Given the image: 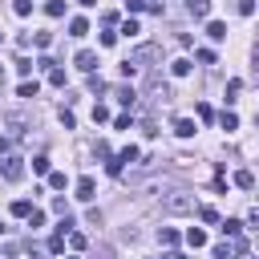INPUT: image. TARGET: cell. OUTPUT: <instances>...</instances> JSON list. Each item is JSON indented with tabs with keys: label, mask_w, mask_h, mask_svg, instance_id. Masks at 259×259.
Segmentation results:
<instances>
[{
	"label": "cell",
	"mask_w": 259,
	"mask_h": 259,
	"mask_svg": "<svg viewBox=\"0 0 259 259\" xmlns=\"http://www.w3.org/2000/svg\"><path fill=\"white\" fill-rule=\"evenodd\" d=\"M0 178H8V182H20V178H24V162H20L16 154H8V158L0 162Z\"/></svg>",
	"instance_id": "obj_2"
},
{
	"label": "cell",
	"mask_w": 259,
	"mask_h": 259,
	"mask_svg": "<svg viewBox=\"0 0 259 259\" xmlns=\"http://www.w3.org/2000/svg\"><path fill=\"white\" fill-rule=\"evenodd\" d=\"M150 101H170V85L166 81H158V77H150V93H146Z\"/></svg>",
	"instance_id": "obj_4"
},
{
	"label": "cell",
	"mask_w": 259,
	"mask_h": 259,
	"mask_svg": "<svg viewBox=\"0 0 259 259\" xmlns=\"http://www.w3.org/2000/svg\"><path fill=\"white\" fill-rule=\"evenodd\" d=\"M32 170H36V174H49V158H45V154H40V158H32Z\"/></svg>",
	"instance_id": "obj_29"
},
{
	"label": "cell",
	"mask_w": 259,
	"mask_h": 259,
	"mask_svg": "<svg viewBox=\"0 0 259 259\" xmlns=\"http://www.w3.org/2000/svg\"><path fill=\"white\" fill-rule=\"evenodd\" d=\"M4 125H8L12 134H20V130H24V117H20V113H8V117H4Z\"/></svg>",
	"instance_id": "obj_15"
},
{
	"label": "cell",
	"mask_w": 259,
	"mask_h": 259,
	"mask_svg": "<svg viewBox=\"0 0 259 259\" xmlns=\"http://www.w3.org/2000/svg\"><path fill=\"white\" fill-rule=\"evenodd\" d=\"M49 186L53 190H65V174H49Z\"/></svg>",
	"instance_id": "obj_32"
},
{
	"label": "cell",
	"mask_w": 259,
	"mask_h": 259,
	"mask_svg": "<svg viewBox=\"0 0 259 259\" xmlns=\"http://www.w3.org/2000/svg\"><path fill=\"white\" fill-rule=\"evenodd\" d=\"M113 97H117L121 105H134V101H138V93H134L130 85H117V89H113Z\"/></svg>",
	"instance_id": "obj_8"
},
{
	"label": "cell",
	"mask_w": 259,
	"mask_h": 259,
	"mask_svg": "<svg viewBox=\"0 0 259 259\" xmlns=\"http://www.w3.org/2000/svg\"><path fill=\"white\" fill-rule=\"evenodd\" d=\"M206 36H210V40H223V36H227V24H223V20H210V24H206Z\"/></svg>",
	"instance_id": "obj_11"
},
{
	"label": "cell",
	"mask_w": 259,
	"mask_h": 259,
	"mask_svg": "<svg viewBox=\"0 0 259 259\" xmlns=\"http://www.w3.org/2000/svg\"><path fill=\"white\" fill-rule=\"evenodd\" d=\"M194 57H198V61H202V65H214V53H210V49H198V53H194Z\"/></svg>",
	"instance_id": "obj_30"
},
{
	"label": "cell",
	"mask_w": 259,
	"mask_h": 259,
	"mask_svg": "<svg viewBox=\"0 0 259 259\" xmlns=\"http://www.w3.org/2000/svg\"><path fill=\"white\" fill-rule=\"evenodd\" d=\"M69 243H73V247H77V251H81V247H85V243H89V239H85V235H81V231H73V235H69Z\"/></svg>",
	"instance_id": "obj_33"
},
{
	"label": "cell",
	"mask_w": 259,
	"mask_h": 259,
	"mask_svg": "<svg viewBox=\"0 0 259 259\" xmlns=\"http://www.w3.org/2000/svg\"><path fill=\"white\" fill-rule=\"evenodd\" d=\"M73 65H77L81 73H93V65H97V53H93V49H81V53L73 57Z\"/></svg>",
	"instance_id": "obj_3"
},
{
	"label": "cell",
	"mask_w": 259,
	"mask_h": 259,
	"mask_svg": "<svg viewBox=\"0 0 259 259\" xmlns=\"http://www.w3.org/2000/svg\"><path fill=\"white\" fill-rule=\"evenodd\" d=\"M198 219H202V223H223V219H219V210H214V206H198Z\"/></svg>",
	"instance_id": "obj_16"
},
{
	"label": "cell",
	"mask_w": 259,
	"mask_h": 259,
	"mask_svg": "<svg viewBox=\"0 0 259 259\" xmlns=\"http://www.w3.org/2000/svg\"><path fill=\"white\" fill-rule=\"evenodd\" d=\"M166 259H186V255H182V251H170V255H166Z\"/></svg>",
	"instance_id": "obj_36"
},
{
	"label": "cell",
	"mask_w": 259,
	"mask_h": 259,
	"mask_svg": "<svg viewBox=\"0 0 259 259\" xmlns=\"http://www.w3.org/2000/svg\"><path fill=\"white\" fill-rule=\"evenodd\" d=\"M117 158H121V162H138V146H125Z\"/></svg>",
	"instance_id": "obj_28"
},
{
	"label": "cell",
	"mask_w": 259,
	"mask_h": 259,
	"mask_svg": "<svg viewBox=\"0 0 259 259\" xmlns=\"http://www.w3.org/2000/svg\"><path fill=\"white\" fill-rule=\"evenodd\" d=\"M45 12H49V16H65V4H61V0H49Z\"/></svg>",
	"instance_id": "obj_21"
},
{
	"label": "cell",
	"mask_w": 259,
	"mask_h": 259,
	"mask_svg": "<svg viewBox=\"0 0 259 259\" xmlns=\"http://www.w3.org/2000/svg\"><path fill=\"white\" fill-rule=\"evenodd\" d=\"M219 227H223V235H235V239H239V231H243L239 219H227V223H219Z\"/></svg>",
	"instance_id": "obj_17"
},
{
	"label": "cell",
	"mask_w": 259,
	"mask_h": 259,
	"mask_svg": "<svg viewBox=\"0 0 259 259\" xmlns=\"http://www.w3.org/2000/svg\"><path fill=\"white\" fill-rule=\"evenodd\" d=\"M93 121H109V105H93Z\"/></svg>",
	"instance_id": "obj_27"
},
{
	"label": "cell",
	"mask_w": 259,
	"mask_h": 259,
	"mask_svg": "<svg viewBox=\"0 0 259 259\" xmlns=\"http://www.w3.org/2000/svg\"><path fill=\"white\" fill-rule=\"evenodd\" d=\"M239 89H243V81H239V77H235V81H227V101H235V93H239Z\"/></svg>",
	"instance_id": "obj_26"
},
{
	"label": "cell",
	"mask_w": 259,
	"mask_h": 259,
	"mask_svg": "<svg viewBox=\"0 0 259 259\" xmlns=\"http://www.w3.org/2000/svg\"><path fill=\"white\" fill-rule=\"evenodd\" d=\"M77 4H81V8H93V4H97V0H77Z\"/></svg>",
	"instance_id": "obj_37"
},
{
	"label": "cell",
	"mask_w": 259,
	"mask_h": 259,
	"mask_svg": "<svg viewBox=\"0 0 259 259\" xmlns=\"http://www.w3.org/2000/svg\"><path fill=\"white\" fill-rule=\"evenodd\" d=\"M255 12V0H239V16H251Z\"/></svg>",
	"instance_id": "obj_34"
},
{
	"label": "cell",
	"mask_w": 259,
	"mask_h": 259,
	"mask_svg": "<svg viewBox=\"0 0 259 259\" xmlns=\"http://www.w3.org/2000/svg\"><path fill=\"white\" fill-rule=\"evenodd\" d=\"M235 186L251 190V186H255V174H251V170H239V174H235Z\"/></svg>",
	"instance_id": "obj_14"
},
{
	"label": "cell",
	"mask_w": 259,
	"mask_h": 259,
	"mask_svg": "<svg viewBox=\"0 0 259 259\" xmlns=\"http://www.w3.org/2000/svg\"><path fill=\"white\" fill-rule=\"evenodd\" d=\"M93 194H97V182H93L89 174H85V178H77V198H81V202H89Z\"/></svg>",
	"instance_id": "obj_5"
},
{
	"label": "cell",
	"mask_w": 259,
	"mask_h": 259,
	"mask_svg": "<svg viewBox=\"0 0 259 259\" xmlns=\"http://www.w3.org/2000/svg\"><path fill=\"white\" fill-rule=\"evenodd\" d=\"M186 12H190L194 20H206V16H210V0H186Z\"/></svg>",
	"instance_id": "obj_6"
},
{
	"label": "cell",
	"mask_w": 259,
	"mask_h": 259,
	"mask_svg": "<svg viewBox=\"0 0 259 259\" xmlns=\"http://www.w3.org/2000/svg\"><path fill=\"white\" fill-rule=\"evenodd\" d=\"M231 255H235L231 243H219V247H214V259H231Z\"/></svg>",
	"instance_id": "obj_22"
},
{
	"label": "cell",
	"mask_w": 259,
	"mask_h": 259,
	"mask_svg": "<svg viewBox=\"0 0 259 259\" xmlns=\"http://www.w3.org/2000/svg\"><path fill=\"white\" fill-rule=\"evenodd\" d=\"M186 243H190V247H206V231L190 227V231H186Z\"/></svg>",
	"instance_id": "obj_13"
},
{
	"label": "cell",
	"mask_w": 259,
	"mask_h": 259,
	"mask_svg": "<svg viewBox=\"0 0 259 259\" xmlns=\"http://www.w3.org/2000/svg\"><path fill=\"white\" fill-rule=\"evenodd\" d=\"M162 210H166V214H194V210H198V198H194L190 190H170V194L162 198Z\"/></svg>",
	"instance_id": "obj_1"
},
{
	"label": "cell",
	"mask_w": 259,
	"mask_h": 259,
	"mask_svg": "<svg viewBox=\"0 0 259 259\" xmlns=\"http://www.w3.org/2000/svg\"><path fill=\"white\" fill-rule=\"evenodd\" d=\"M49 81L53 85H65V69H49Z\"/></svg>",
	"instance_id": "obj_31"
},
{
	"label": "cell",
	"mask_w": 259,
	"mask_h": 259,
	"mask_svg": "<svg viewBox=\"0 0 259 259\" xmlns=\"http://www.w3.org/2000/svg\"><path fill=\"white\" fill-rule=\"evenodd\" d=\"M8 150H12V142H8V138H0V154H8Z\"/></svg>",
	"instance_id": "obj_35"
},
{
	"label": "cell",
	"mask_w": 259,
	"mask_h": 259,
	"mask_svg": "<svg viewBox=\"0 0 259 259\" xmlns=\"http://www.w3.org/2000/svg\"><path fill=\"white\" fill-rule=\"evenodd\" d=\"M0 81H4V69H0Z\"/></svg>",
	"instance_id": "obj_38"
},
{
	"label": "cell",
	"mask_w": 259,
	"mask_h": 259,
	"mask_svg": "<svg viewBox=\"0 0 259 259\" xmlns=\"http://www.w3.org/2000/svg\"><path fill=\"white\" fill-rule=\"evenodd\" d=\"M219 125H223V130H235V125H239V117H235L231 109H223V117H219Z\"/></svg>",
	"instance_id": "obj_18"
},
{
	"label": "cell",
	"mask_w": 259,
	"mask_h": 259,
	"mask_svg": "<svg viewBox=\"0 0 259 259\" xmlns=\"http://www.w3.org/2000/svg\"><path fill=\"white\" fill-rule=\"evenodd\" d=\"M69 32H73V36H85V32H89V20H85V16H73V20H69Z\"/></svg>",
	"instance_id": "obj_10"
},
{
	"label": "cell",
	"mask_w": 259,
	"mask_h": 259,
	"mask_svg": "<svg viewBox=\"0 0 259 259\" xmlns=\"http://www.w3.org/2000/svg\"><path fill=\"white\" fill-rule=\"evenodd\" d=\"M32 40H36V49H49V45H53V32H36Z\"/></svg>",
	"instance_id": "obj_23"
},
{
	"label": "cell",
	"mask_w": 259,
	"mask_h": 259,
	"mask_svg": "<svg viewBox=\"0 0 259 259\" xmlns=\"http://www.w3.org/2000/svg\"><path fill=\"white\" fill-rule=\"evenodd\" d=\"M174 134H178V138H190V134H194V121H190V117H178V121H174Z\"/></svg>",
	"instance_id": "obj_12"
},
{
	"label": "cell",
	"mask_w": 259,
	"mask_h": 259,
	"mask_svg": "<svg viewBox=\"0 0 259 259\" xmlns=\"http://www.w3.org/2000/svg\"><path fill=\"white\" fill-rule=\"evenodd\" d=\"M16 93H20V97H36V81H24Z\"/></svg>",
	"instance_id": "obj_25"
},
{
	"label": "cell",
	"mask_w": 259,
	"mask_h": 259,
	"mask_svg": "<svg viewBox=\"0 0 259 259\" xmlns=\"http://www.w3.org/2000/svg\"><path fill=\"white\" fill-rule=\"evenodd\" d=\"M158 239H162L166 247H174V243H178V231H170V227H162V231H158Z\"/></svg>",
	"instance_id": "obj_19"
},
{
	"label": "cell",
	"mask_w": 259,
	"mask_h": 259,
	"mask_svg": "<svg viewBox=\"0 0 259 259\" xmlns=\"http://www.w3.org/2000/svg\"><path fill=\"white\" fill-rule=\"evenodd\" d=\"M170 69H174V77H186V73H190V61H174Z\"/></svg>",
	"instance_id": "obj_24"
},
{
	"label": "cell",
	"mask_w": 259,
	"mask_h": 259,
	"mask_svg": "<svg viewBox=\"0 0 259 259\" xmlns=\"http://www.w3.org/2000/svg\"><path fill=\"white\" fill-rule=\"evenodd\" d=\"M12 12H16V16H28V12H32V0H12Z\"/></svg>",
	"instance_id": "obj_20"
},
{
	"label": "cell",
	"mask_w": 259,
	"mask_h": 259,
	"mask_svg": "<svg viewBox=\"0 0 259 259\" xmlns=\"http://www.w3.org/2000/svg\"><path fill=\"white\" fill-rule=\"evenodd\" d=\"M130 61H134V65H142V61H158V45H142Z\"/></svg>",
	"instance_id": "obj_7"
},
{
	"label": "cell",
	"mask_w": 259,
	"mask_h": 259,
	"mask_svg": "<svg viewBox=\"0 0 259 259\" xmlns=\"http://www.w3.org/2000/svg\"><path fill=\"white\" fill-rule=\"evenodd\" d=\"M32 210H36V206H32L28 198H16V202H12V214H16V219H28Z\"/></svg>",
	"instance_id": "obj_9"
}]
</instances>
